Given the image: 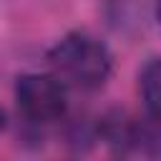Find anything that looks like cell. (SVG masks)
Segmentation results:
<instances>
[{"mask_svg": "<svg viewBox=\"0 0 161 161\" xmlns=\"http://www.w3.org/2000/svg\"><path fill=\"white\" fill-rule=\"evenodd\" d=\"M93 123H96V141H103L113 153H121V156L158 153V131H156L158 121L148 116L146 121H141L121 108H111Z\"/></svg>", "mask_w": 161, "mask_h": 161, "instance_id": "3957f363", "label": "cell"}, {"mask_svg": "<svg viewBox=\"0 0 161 161\" xmlns=\"http://www.w3.org/2000/svg\"><path fill=\"white\" fill-rule=\"evenodd\" d=\"M138 96H141L146 116L158 121V108H161V68H158V58H148L143 63V68L138 70Z\"/></svg>", "mask_w": 161, "mask_h": 161, "instance_id": "5b68a950", "label": "cell"}, {"mask_svg": "<svg viewBox=\"0 0 161 161\" xmlns=\"http://www.w3.org/2000/svg\"><path fill=\"white\" fill-rule=\"evenodd\" d=\"M15 106L30 126H48L65 118L68 88L53 73H23L15 78Z\"/></svg>", "mask_w": 161, "mask_h": 161, "instance_id": "7a4b0ae2", "label": "cell"}, {"mask_svg": "<svg viewBox=\"0 0 161 161\" xmlns=\"http://www.w3.org/2000/svg\"><path fill=\"white\" fill-rule=\"evenodd\" d=\"M50 73L75 91H98L113 73V55L103 40L86 30L65 33L45 55Z\"/></svg>", "mask_w": 161, "mask_h": 161, "instance_id": "6da1fadb", "label": "cell"}, {"mask_svg": "<svg viewBox=\"0 0 161 161\" xmlns=\"http://www.w3.org/2000/svg\"><path fill=\"white\" fill-rule=\"evenodd\" d=\"M106 23L121 35H136L153 20V0H103Z\"/></svg>", "mask_w": 161, "mask_h": 161, "instance_id": "277c9868", "label": "cell"}, {"mask_svg": "<svg viewBox=\"0 0 161 161\" xmlns=\"http://www.w3.org/2000/svg\"><path fill=\"white\" fill-rule=\"evenodd\" d=\"M5 126H8V113H5V108L0 106V131H3Z\"/></svg>", "mask_w": 161, "mask_h": 161, "instance_id": "8992f818", "label": "cell"}]
</instances>
